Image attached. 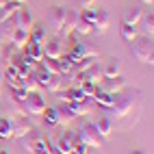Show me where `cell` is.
<instances>
[{"mask_svg":"<svg viewBox=\"0 0 154 154\" xmlns=\"http://www.w3.org/2000/svg\"><path fill=\"white\" fill-rule=\"evenodd\" d=\"M141 111V91L139 89H122L115 94V102L109 109H102V113L113 122V128H128L135 124Z\"/></svg>","mask_w":154,"mask_h":154,"instance_id":"obj_1","label":"cell"},{"mask_svg":"<svg viewBox=\"0 0 154 154\" xmlns=\"http://www.w3.org/2000/svg\"><path fill=\"white\" fill-rule=\"evenodd\" d=\"M132 57L137 61L146 65H152V57H154V44H152V37H137L132 42Z\"/></svg>","mask_w":154,"mask_h":154,"instance_id":"obj_2","label":"cell"},{"mask_svg":"<svg viewBox=\"0 0 154 154\" xmlns=\"http://www.w3.org/2000/svg\"><path fill=\"white\" fill-rule=\"evenodd\" d=\"M78 135H80V139H83V143H87V146H91V148H100L102 141H104L100 137V132H98L94 122H83L80 128H78Z\"/></svg>","mask_w":154,"mask_h":154,"instance_id":"obj_3","label":"cell"},{"mask_svg":"<svg viewBox=\"0 0 154 154\" xmlns=\"http://www.w3.org/2000/svg\"><path fill=\"white\" fill-rule=\"evenodd\" d=\"M22 106H24V113H28L30 117H39V115H44V111H46V100L37 94V91H30L28 98L22 102Z\"/></svg>","mask_w":154,"mask_h":154,"instance_id":"obj_4","label":"cell"},{"mask_svg":"<svg viewBox=\"0 0 154 154\" xmlns=\"http://www.w3.org/2000/svg\"><path fill=\"white\" fill-rule=\"evenodd\" d=\"M100 91H106V94H119L122 89H126V80L122 76H113V78H102L96 85Z\"/></svg>","mask_w":154,"mask_h":154,"instance_id":"obj_5","label":"cell"},{"mask_svg":"<svg viewBox=\"0 0 154 154\" xmlns=\"http://www.w3.org/2000/svg\"><path fill=\"white\" fill-rule=\"evenodd\" d=\"M22 139H26V143H24V148L28 150V152H39V154H42V150L46 148V143L48 141H44V137H42V132H39V130H30L28 132V135H24Z\"/></svg>","mask_w":154,"mask_h":154,"instance_id":"obj_6","label":"cell"},{"mask_svg":"<svg viewBox=\"0 0 154 154\" xmlns=\"http://www.w3.org/2000/svg\"><path fill=\"white\" fill-rule=\"evenodd\" d=\"M76 22H78V11H74V9H65V20H63V26H61V30H59L57 35H59L61 39L72 37Z\"/></svg>","mask_w":154,"mask_h":154,"instance_id":"obj_7","label":"cell"},{"mask_svg":"<svg viewBox=\"0 0 154 154\" xmlns=\"http://www.w3.org/2000/svg\"><path fill=\"white\" fill-rule=\"evenodd\" d=\"M44 57H48V59H61L63 57V39L59 35L44 42Z\"/></svg>","mask_w":154,"mask_h":154,"instance_id":"obj_8","label":"cell"},{"mask_svg":"<svg viewBox=\"0 0 154 154\" xmlns=\"http://www.w3.org/2000/svg\"><path fill=\"white\" fill-rule=\"evenodd\" d=\"M109 11L106 9H98L96 11V20H94V24H91V33H96V35H104L106 33V28H109Z\"/></svg>","mask_w":154,"mask_h":154,"instance_id":"obj_9","label":"cell"},{"mask_svg":"<svg viewBox=\"0 0 154 154\" xmlns=\"http://www.w3.org/2000/svg\"><path fill=\"white\" fill-rule=\"evenodd\" d=\"M13 20H15V26H17V28H24V30H30V28H33V13H30L24 5L15 11Z\"/></svg>","mask_w":154,"mask_h":154,"instance_id":"obj_10","label":"cell"},{"mask_svg":"<svg viewBox=\"0 0 154 154\" xmlns=\"http://www.w3.org/2000/svg\"><path fill=\"white\" fill-rule=\"evenodd\" d=\"M13 122V137H17V139H22L24 135H28L30 130H33V126H30V122H28V117H15V119H11Z\"/></svg>","mask_w":154,"mask_h":154,"instance_id":"obj_11","label":"cell"},{"mask_svg":"<svg viewBox=\"0 0 154 154\" xmlns=\"http://www.w3.org/2000/svg\"><path fill=\"white\" fill-rule=\"evenodd\" d=\"M69 54L74 57V61L83 59V57H98V52H96V50L91 48V46H87V44H80V42H76L74 46H72Z\"/></svg>","mask_w":154,"mask_h":154,"instance_id":"obj_12","label":"cell"},{"mask_svg":"<svg viewBox=\"0 0 154 154\" xmlns=\"http://www.w3.org/2000/svg\"><path fill=\"white\" fill-rule=\"evenodd\" d=\"M59 98L63 100V102H72V104H76V102H83V100H87V96L80 91V87H69L67 91H61L59 94Z\"/></svg>","mask_w":154,"mask_h":154,"instance_id":"obj_13","label":"cell"},{"mask_svg":"<svg viewBox=\"0 0 154 154\" xmlns=\"http://www.w3.org/2000/svg\"><path fill=\"white\" fill-rule=\"evenodd\" d=\"M141 17H143V9H141V7H137V5H130V7L126 9V13H124V20H122V22L137 26V24L141 22Z\"/></svg>","mask_w":154,"mask_h":154,"instance_id":"obj_14","label":"cell"},{"mask_svg":"<svg viewBox=\"0 0 154 154\" xmlns=\"http://www.w3.org/2000/svg\"><path fill=\"white\" fill-rule=\"evenodd\" d=\"M80 76H83V80H91V83H100L102 78H104V74H102V65L100 63H94L91 67H87L85 72H80Z\"/></svg>","mask_w":154,"mask_h":154,"instance_id":"obj_15","label":"cell"},{"mask_svg":"<svg viewBox=\"0 0 154 154\" xmlns=\"http://www.w3.org/2000/svg\"><path fill=\"white\" fill-rule=\"evenodd\" d=\"M96 124V128H98V132H100V137L102 139H109L111 135H113V122L106 117V115H102V117H98V122H94Z\"/></svg>","mask_w":154,"mask_h":154,"instance_id":"obj_16","label":"cell"},{"mask_svg":"<svg viewBox=\"0 0 154 154\" xmlns=\"http://www.w3.org/2000/svg\"><path fill=\"white\" fill-rule=\"evenodd\" d=\"M15 67H17V72H20V76H26V74H33V72L37 69V63L30 57H22L20 61H15Z\"/></svg>","mask_w":154,"mask_h":154,"instance_id":"obj_17","label":"cell"},{"mask_svg":"<svg viewBox=\"0 0 154 154\" xmlns=\"http://www.w3.org/2000/svg\"><path fill=\"white\" fill-rule=\"evenodd\" d=\"M57 113H59V124H69V122L76 119V113L72 111L69 102H63V104L57 106Z\"/></svg>","mask_w":154,"mask_h":154,"instance_id":"obj_18","label":"cell"},{"mask_svg":"<svg viewBox=\"0 0 154 154\" xmlns=\"http://www.w3.org/2000/svg\"><path fill=\"white\" fill-rule=\"evenodd\" d=\"M102 74H104V78L122 76V63H119V59H109L106 65H102Z\"/></svg>","mask_w":154,"mask_h":154,"instance_id":"obj_19","label":"cell"},{"mask_svg":"<svg viewBox=\"0 0 154 154\" xmlns=\"http://www.w3.org/2000/svg\"><path fill=\"white\" fill-rule=\"evenodd\" d=\"M26 57H30L35 61V63H39V61L44 59V44H35V42H28L26 46Z\"/></svg>","mask_w":154,"mask_h":154,"instance_id":"obj_20","label":"cell"},{"mask_svg":"<svg viewBox=\"0 0 154 154\" xmlns=\"http://www.w3.org/2000/svg\"><path fill=\"white\" fill-rule=\"evenodd\" d=\"M91 98H94L102 109H109L113 102H115V94H106V91H100L98 87H96V94L91 96Z\"/></svg>","mask_w":154,"mask_h":154,"instance_id":"obj_21","label":"cell"},{"mask_svg":"<svg viewBox=\"0 0 154 154\" xmlns=\"http://www.w3.org/2000/svg\"><path fill=\"white\" fill-rule=\"evenodd\" d=\"M20 7H22V2H7V5L0 7V24L7 22V20H11Z\"/></svg>","mask_w":154,"mask_h":154,"instance_id":"obj_22","label":"cell"},{"mask_svg":"<svg viewBox=\"0 0 154 154\" xmlns=\"http://www.w3.org/2000/svg\"><path fill=\"white\" fill-rule=\"evenodd\" d=\"M28 33H30V30L15 28L13 35H11V44H13V48H24V46L28 44Z\"/></svg>","mask_w":154,"mask_h":154,"instance_id":"obj_23","label":"cell"},{"mask_svg":"<svg viewBox=\"0 0 154 154\" xmlns=\"http://www.w3.org/2000/svg\"><path fill=\"white\" fill-rule=\"evenodd\" d=\"M63 20H65V7H52L50 22H52V26L57 28V33L61 30V26H63Z\"/></svg>","mask_w":154,"mask_h":154,"instance_id":"obj_24","label":"cell"},{"mask_svg":"<svg viewBox=\"0 0 154 154\" xmlns=\"http://www.w3.org/2000/svg\"><path fill=\"white\" fill-rule=\"evenodd\" d=\"M69 106H72V111L76 113V117H80V115H83V117H87V115H91V113H94V106H91L87 100H83V102H76V104H72V102H69Z\"/></svg>","mask_w":154,"mask_h":154,"instance_id":"obj_25","label":"cell"},{"mask_svg":"<svg viewBox=\"0 0 154 154\" xmlns=\"http://www.w3.org/2000/svg\"><path fill=\"white\" fill-rule=\"evenodd\" d=\"M13 137V122L0 115V139H11Z\"/></svg>","mask_w":154,"mask_h":154,"instance_id":"obj_26","label":"cell"},{"mask_svg":"<svg viewBox=\"0 0 154 154\" xmlns=\"http://www.w3.org/2000/svg\"><path fill=\"white\" fill-rule=\"evenodd\" d=\"M39 67H44V69L50 72L52 76H61V72H59V59H48V57H44L42 61H39Z\"/></svg>","mask_w":154,"mask_h":154,"instance_id":"obj_27","label":"cell"},{"mask_svg":"<svg viewBox=\"0 0 154 154\" xmlns=\"http://www.w3.org/2000/svg\"><path fill=\"white\" fill-rule=\"evenodd\" d=\"M28 42H35V44H44L46 42V28L42 24H33V28H30V33H28Z\"/></svg>","mask_w":154,"mask_h":154,"instance_id":"obj_28","label":"cell"},{"mask_svg":"<svg viewBox=\"0 0 154 154\" xmlns=\"http://www.w3.org/2000/svg\"><path fill=\"white\" fill-rule=\"evenodd\" d=\"M119 33H122V37H124L128 44H132V42H135V39L139 37V33H137V26H132V24H126V22H122V28H119Z\"/></svg>","mask_w":154,"mask_h":154,"instance_id":"obj_29","label":"cell"},{"mask_svg":"<svg viewBox=\"0 0 154 154\" xmlns=\"http://www.w3.org/2000/svg\"><path fill=\"white\" fill-rule=\"evenodd\" d=\"M44 119H46V124H48L50 128H57V126H59V113H57V106L46 109V111H44Z\"/></svg>","mask_w":154,"mask_h":154,"instance_id":"obj_30","label":"cell"},{"mask_svg":"<svg viewBox=\"0 0 154 154\" xmlns=\"http://www.w3.org/2000/svg\"><path fill=\"white\" fill-rule=\"evenodd\" d=\"M33 76H35V80H37V85H39V87H46V85H48V80L52 78V74H50V72H46L44 67H37V69L33 72Z\"/></svg>","mask_w":154,"mask_h":154,"instance_id":"obj_31","label":"cell"},{"mask_svg":"<svg viewBox=\"0 0 154 154\" xmlns=\"http://www.w3.org/2000/svg\"><path fill=\"white\" fill-rule=\"evenodd\" d=\"M141 20H143V35L152 37V33H154V13L150 11L148 15H143Z\"/></svg>","mask_w":154,"mask_h":154,"instance_id":"obj_32","label":"cell"},{"mask_svg":"<svg viewBox=\"0 0 154 154\" xmlns=\"http://www.w3.org/2000/svg\"><path fill=\"white\" fill-rule=\"evenodd\" d=\"M61 87H63V78H61V76H52V78L48 80V85H46L44 89L50 91V94H59Z\"/></svg>","mask_w":154,"mask_h":154,"instance_id":"obj_33","label":"cell"},{"mask_svg":"<svg viewBox=\"0 0 154 154\" xmlns=\"http://www.w3.org/2000/svg\"><path fill=\"white\" fill-rule=\"evenodd\" d=\"M59 152H63V154H69L72 152V141H69V137H67V132H65V135L63 137H59L57 139V146H54Z\"/></svg>","mask_w":154,"mask_h":154,"instance_id":"obj_34","label":"cell"},{"mask_svg":"<svg viewBox=\"0 0 154 154\" xmlns=\"http://www.w3.org/2000/svg\"><path fill=\"white\" fill-rule=\"evenodd\" d=\"M89 33H91V24L85 22V20H80V15H78V22H76L74 33H72V35H89Z\"/></svg>","mask_w":154,"mask_h":154,"instance_id":"obj_35","label":"cell"},{"mask_svg":"<svg viewBox=\"0 0 154 154\" xmlns=\"http://www.w3.org/2000/svg\"><path fill=\"white\" fill-rule=\"evenodd\" d=\"M22 87L28 91V94H30V91H37V89H39V85H37V80H35V76H33V74L22 76Z\"/></svg>","mask_w":154,"mask_h":154,"instance_id":"obj_36","label":"cell"},{"mask_svg":"<svg viewBox=\"0 0 154 154\" xmlns=\"http://www.w3.org/2000/svg\"><path fill=\"white\" fill-rule=\"evenodd\" d=\"M11 98H13V102L22 104V102L28 98V91H26L24 87H13V89H11Z\"/></svg>","mask_w":154,"mask_h":154,"instance_id":"obj_37","label":"cell"},{"mask_svg":"<svg viewBox=\"0 0 154 154\" xmlns=\"http://www.w3.org/2000/svg\"><path fill=\"white\" fill-rule=\"evenodd\" d=\"M78 87H80V91H83L85 96H94L96 94V83H91V80H80Z\"/></svg>","mask_w":154,"mask_h":154,"instance_id":"obj_38","label":"cell"},{"mask_svg":"<svg viewBox=\"0 0 154 154\" xmlns=\"http://www.w3.org/2000/svg\"><path fill=\"white\" fill-rule=\"evenodd\" d=\"M94 2H96V0H76V5H80V7H94Z\"/></svg>","mask_w":154,"mask_h":154,"instance_id":"obj_39","label":"cell"},{"mask_svg":"<svg viewBox=\"0 0 154 154\" xmlns=\"http://www.w3.org/2000/svg\"><path fill=\"white\" fill-rule=\"evenodd\" d=\"M50 154H63V152H59L57 148H50Z\"/></svg>","mask_w":154,"mask_h":154,"instance_id":"obj_40","label":"cell"},{"mask_svg":"<svg viewBox=\"0 0 154 154\" xmlns=\"http://www.w3.org/2000/svg\"><path fill=\"white\" fill-rule=\"evenodd\" d=\"M2 80H5L2 78V63H0V85H2Z\"/></svg>","mask_w":154,"mask_h":154,"instance_id":"obj_41","label":"cell"},{"mask_svg":"<svg viewBox=\"0 0 154 154\" xmlns=\"http://www.w3.org/2000/svg\"><path fill=\"white\" fill-rule=\"evenodd\" d=\"M141 2H143V5H150V7H152V2H154V0H141Z\"/></svg>","mask_w":154,"mask_h":154,"instance_id":"obj_42","label":"cell"},{"mask_svg":"<svg viewBox=\"0 0 154 154\" xmlns=\"http://www.w3.org/2000/svg\"><path fill=\"white\" fill-rule=\"evenodd\" d=\"M7 2H22L24 5V0H7Z\"/></svg>","mask_w":154,"mask_h":154,"instance_id":"obj_43","label":"cell"},{"mask_svg":"<svg viewBox=\"0 0 154 154\" xmlns=\"http://www.w3.org/2000/svg\"><path fill=\"white\" fill-rule=\"evenodd\" d=\"M130 154H146V152H141V150H135V152H130Z\"/></svg>","mask_w":154,"mask_h":154,"instance_id":"obj_44","label":"cell"},{"mask_svg":"<svg viewBox=\"0 0 154 154\" xmlns=\"http://www.w3.org/2000/svg\"><path fill=\"white\" fill-rule=\"evenodd\" d=\"M2 5H7V0H0V7H2Z\"/></svg>","mask_w":154,"mask_h":154,"instance_id":"obj_45","label":"cell"},{"mask_svg":"<svg viewBox=\"0 0 154 154\" xmlns=\"http://www.w3.org/2000/svg\"><path fill=\"white\" fill-rule=\"evenodd\" d=\"M0 154H9V152H7V150H0Z\"/></svg>","mask_w":154,"mask_h":154,"instance_id":"obj_46","label":"cell"}]
</instances>
